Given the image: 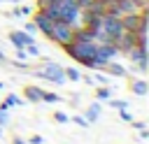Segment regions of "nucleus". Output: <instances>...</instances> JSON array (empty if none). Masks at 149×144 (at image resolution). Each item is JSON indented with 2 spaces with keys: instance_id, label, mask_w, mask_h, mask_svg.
<instances>
[{
  "instance_id": "nucleus-1",
  "label": "nucleus",
  "mask_w": 149,
  "mask_h": 144,
  "mask_svg": "<svg viewBox=\"0 0 149 144\" xmlns=\"http://www.w3.org/2000/svg\"><path fill=\"white\" fill-rule=\"evenodd\" d=\"M65 46V53L70 56V58H74V60H79V63H86L88 58H93L95 56V49H98V42H68V44H63Z\"/></svg>"
},
{
  "instance_id": "nucleus-2",
  "label": "nucleus",
  "mask_w": 149,
  "mask_h": 144,
  "mask_svg": "<svg viewBox=\"0 0 149 144\" xmlns=\"http://www.w3.org/2000/svg\"><path fill=\"white\" fill-rule=\"evenodd\" d=\"M100 30L109 37V42L114 44L116 37L123 33V23H121V16H109V14H102L100 19Z\"/></svg>"
},
{
  "instance_id": "nucleus-3",
  "label": "nucleus",
  "mask_w": 149,
  "mask_h": 144,
  "mask_svg": "<svg viewBox=\"0 0 149 144\" xmlns=\"http://www.w3.org/2000/svg\"><path fill=\"white\" fill-rule=\"evenodd\" d=\"M33 74H35V77H40V79L54 81V84H65V81H68V79H65V70H63L58 63H47L42 70H35Z\"/></svg>"
},
{
  "instance_id": "nucleus-4",
  "label": "nucleus",
  "mask_w": 149,
  "mask_h": 144,
  "mask_svg": "<svg viewBox=\"0 0 149 144\" xmlns=\"http://www.w3.org/2000/svg\"><path fill=\"white\" fill-rule=\"evenodd\" d=\"M72 33H74V26H70L65 21H56L54 28H51L49 39H54L58 44H68V42H72Z\"/></svg>"
},
{
  "instance_id": "nucleus-5",
  "label": "nucleus",
  "mask_w": 149,
  "mask_h": 144,
  "mask_svg": "<svg viewBox=\"0 0 149 144\" xmlns=\"http://www.w3.org/2000/svg\"><path fill=\"white\" fill-rule=\"evenodd\" d=\"M137 44V35H135V30H123L119 37H116V42H114V46L119 49V51H130L133 46Z\"/></svg>"
},
{
  "instance_id": "nucleus-6",
  "label": "nucleus",
  "mask_w": 149,
  "mask_h": 144,
  "mask_svg": "<svg viewBox=\"0 0 149 144\" xmlns=\"http://www.w3.org/2000/svg\"><path fill=\"white\" fill-rule=\"evenodd\" d=\"M128 58H130L133 63H137V70H140V72L147 70V46H144V44H135V46L128 51Z\"/></svg>"
},
{
  "instance_id": "nucleus-7",
  "label": "nucleus",
  "mask_w": 149,
  "mask_h": 144,
  "mask_svg": "<svg viewBox=\"0 0 149 144\" xmlns=\"http://www.w3.org/2000/svg\"><path fill=\"white\" fill-rule=\"evenodd\" d=\"M116 53H119V49H116L112 42H107V44H98V49H95V58H98L100 63H107V60H112Z\"/></svg>"
},
{
  "instance_id": "nucleus-8",
  "label": "nucleus",
  "mask_w": 149,
  "mask_h": 144,
  "mask_svg": "<svg viewBox=\"0 0 149 144\" xmlns=\"http://www.w3.org/2000/svg\"><path fill=\"white\" fill-rule=\"evenodd\" d=\"M33 23H35V26H37V30H42V33H44L47 37L51 35L54 21H51V19H49V16H47V14L42 12V9H40V12H35V19H33Z\"/></svg>"
},
{
  "instance_id": "nucleus-9",
  "label": "nucleus",
  "mask_w": 149,
  "mask_h": 144,
  "mask_svg": "<svg viewBox=\"0 0 149 144\" xmlns=\"http://www.w3.org/2000/svg\"><path fill=\"white\" fill-rule=\"evenodd\" d=\"M121 14H133V12H142L144 9V0H119L116 2Z\"/></svg>"
},
{
  "instance_id": "nucleus-10",
  "label": "nucleus",
  "mask_w": 149,
  "mask_h": 144,
  "mask_svg": "<svg viewBox=\"0 0 149 144\" xmlns=\"http://www.w3.org/2000/svg\"><path fill=\"white\" fill-rule=\"evenodd\" d=\"M9 42H12L16 49H23V46L33 44V35H28V33H21V30H14V33H9Z\"/></svg>"
},
{
  "instance_id": "nucleus-11",
  "label": "nucleus",
  "mask_w": 149,
  "mask_h": 144,
  "mask_svg": "<svg viewBox=\"0 0 149 144\" xmlns=\"http://www.w3.org/2000/svg\"><path fill=\"white\" fill-rule=\"evenodd\" d=\"M121 23H123V30H135L137 23H140V12H133V14L121 16Z\"/></svg>"
},
{
  "instance_id": "nucleus-12",
  "label": "nucleus",
  "mask_w": 149,
  "mask_h": 144,
  "mask_svg": "<svg viewBox=\"0 0 149 144\" xmlns=\"http://www.w3.org/2000/svg\"><path fill=\"white\" fill-rule=\"evenodd\" d=\"M105 70H107L109 74H114V77H126V67H123V65H119V63L107 60V63H105Z\"/></svg>"
},
{
  "instance_id": "nucleus-13",
  "label": "nucleus",
  "mask_w": 149,
  "mask_h": 144,
  "mask_svg": "<svg viewBox=\"0 0 149 144\" xmlns=\"http://www.w3.org/2000/svg\"><path fill=\"white\" fill-rule=\"evenodd\" d=\"M26 100H28V102H40V100H42V88H37V86H26Z\"/></svg>"
},
{
  "instance_id": "nucleus-14",
  "label": "nucleus",
  "mask_w": 149,
  "mask_h": 144,
  "mask_svg": "<svg viewBox=\"0 0 149 144\" xmlns=\"http://www.w3.org/2000/svg\"><path fill=\"white\" fill-rule=\"evenodd\" d=\"M98 116H100V105H91V107L86 109V116H84V118H86L88 123H93Z\"/></svg>"
},
{
  "instance_id": "nucleus-15",
  "label": "nucleus",
  "mask_w": 149,
  "mask_h": 144,
  "mask_svg": "<svg viewBox=\"0 0 149 144\" xmlns=\"http://www.w3.org/2000/svg\"><path fill=\"white\" fill-rule=\"evenodd\" d=\"M130 91H133V93H137V95H147V84H144V81H133Z\"/></svg>"
},
{
  "instance_id": "nucleus-16",
  "label": "nucleus",
  "mask_w": 149,
  "mask_h": 144,
  "mask_svg": "<svg viewBox=\"0 0 149 144\" xmlns=\"http://www.w3.org/2000/svg\"><path fill=\"white\" fill-rule=\"evenodd\" d=\"M63 70H65V79H72V81H79L81 79L79 70H74V67H63Z\"/></svg>"
},
{
  "instance_id": "nucleus-17",
  "label": "nucleus",
  "mask_w": 149,
  "mask_h": 144,
  "mask_svg": "<svg viewBox=\"0 0 149 144\" xmlns=\"http://www.w3.org/2000/svg\"><path fill=\"white\" fill-rule=\"evenodd\" d=\"M5 105H7V109H9V107H14V105H23V100H21L19 95L9 93V95H7V100H5Z\"/></svg>"
},
{
  "instance_id": "nucleus-18",
  "label": "nucleus",
  "mask_w": 149,
  "mask_h": 144,
  "mask_svg": "<svg viewBox=\"0 0 149 144\" xmlns=\"http://www.w3.org/2000/svg\"><path fill=\"white\" fill-rule=\"evenodd\" d=\"M30 12H33L30 7H16V9L12 12V16H16V19H19V16H26V14H30Z\"/></svg>"
},
{
  "instance_id": "nucleus-19",
  "label": "nucleus",
  "mask_w": 149,
  "mask_h": 144,
  "mask_svg": "<svg viewBox=\"0 0 149 144\" xmlns=\"http://www.w3.org/2000/svg\"><path fill=\"white\" fill-rule=\"evenodd\" d=\"M109 107H114V109H119V111H121V109H128V102H126V100H112V102H109Z\"/></svg>"
},
{
  "instance_id": "nucleus-20",
  "label": "nucleus",
  "mask_w": 149,
  "mask_h": 144,
  "mask_svg": "<svg viewBox=\"0 0 149 144\" xmlns=\"http://www.w3.org/2000/svg\"><path fill=\"white\" fill-rule=\"evenodd\" d=\"M23 49H26V53H28V56H40V46H35V42H33V44H28V46H23Z\"/></svg>"
},
{
  "instance_id": "nucleus-21",
  "label": "nucleus",
  "mask_w": 149,
  "mask_h": 144,
  "mask_svg": "<svg viewBox=\"0 0 149 144\" xmlns=\"http://www.w3.org/2000/svg\"><path fill=\"white\" fill-rule=\"evenodd\" d=\"M42 100H44V102H58L61 98H58L56 93H44V91H42Z\"/></svg>"
},
{
  "instance_id": "nucleus-22",
  "label": "nucleus",
  "mask_w": 149,
  "mask_h": 144,
  "mask_svg": "<svg viewBox=\"0 0 149 144\" xmlns=\"http://www.w3.org/2000/svg\"><path fill=\"white\" fill-rule=\"evenodd\" d=\"M54 118H56L58 123H65V121H68V114H63V111H56V114H54Z\"/></svg>"
},
{
  "instance_id": "nucleus-23",
  "label": "nucleus",
  "mask_w": 149,
  "mask_h": 144,
  "mask_svg": "<svg viewBox=\"0 0 149 144\" xmlns=\"http://www.w3.org/2000/svg\"><path fill=\"white\" fill-rule=\"evenodd\" d=\"M74 123H77V125H81V128H88V121H86L84 116H74Z\"/></svg>"
},
{
  "instance_id": "nucleus-24",
  "label": "nucleus",
  "mask_w": 149,
  "mask_h": 144,
  "mask_svg": "<svg viewBox=\"0 0 149 144\" xmlns=\"http://www.w3.org/2000/svg\"><path fill=\"white\" fill-rule=\"evenodd\" d=\"M98 98H100V100L109 98V88H98Z\"/></svg>"
},
{
  "instance_id": "nucleus-25",
  "label": "nucleus",
  "mask_w": 149,
  "mask_h": 144,
  "mask_svg": "<svg viewBox=\"0 0 149 144\" xmlns=\"http://www.w3.org/2000/svg\"><path fill=\"white\" fill-rule=\"evenodd\" d=\"M35 30H37V26H35L33 21H30V23H26V33H28V35H33Z\"/></svg>"
},
{
  "instance_id": "nucleus-26",
  "label": "nucleus",
  "mask_w": 149,
  "mask_h": 144,
  "mask_svg": "<svg viewBox=\"0 0 149 144\" xmlns=\"http://www.w3.org/2000/svg\"><path fill=\"white\" fill-rule=\"evenodd\" d=\"M121 118H123V121H130V123H133V116H130V111H128V109H121Z\"/></svg>"
},
{
  "instance_id": "nucleus-27",
  "label": "nucleus",
  "mask_w": 149,
  "mask_h": 144,
  "mask_svg": "<svg viewBox=\"0 0 149 144\" xmlns=\"http://www.w3.org/2000/svg\"><path fill=\"white\" fill-rule=\"evenodd\" d=\"M28 53H26V49H16V60H23Z\"/></svg>"
},
{
  "instance_id": "nucleus-28",
  "label": "nucleus",
  "mask_w": 149,
  "mask_h": 144,
  "mask_svg": "<svg viewBox=\"0 0 149 144\" xmlns=\"http://www.w3.org/2000/svg\"><path fill=\"white\" fill-rule=\"evenodd\" d=\"M133 128H137V130H142V128H147V123H142V121H135V123H133Z\"/></svg>"
},
{
  "instance_id": "nucleus-29",
  "label": "nucleus",
  "mask_w": 149,
  "mask_h": 144,
  "mask_svg": "<svg viewBox=\"0 0 149 144\" xmlns=\"http://www.w3.org/2000/svg\"><path fill=\"white\" fill-rule=\"evenodd\" d=\"M30 144H42V137H40V135H35V137H30Z\"/></svg>"
},
{
  "instance_id": "nucleus-30",
  "label": "nucleus",
  "mask_w": 149,
  "mask_h": 144,
  "mask_svg": "<svg viewBox=\"0 0 149 144\" xmlns=\"http://www.w3.org/2000/svg\"><path fill=\"white\" fill-rule=\"evenodd\" d=\"M5 123H7V114L0 109V125H5Z\"/></svg>"
},
{
  "instance_id": "nucleus-31",
  "label": "nucleus",
  "mask_w": 149,
  "mask_h": 144,
  "mask_svg": "<svg viewBox=\"0 0 149 144\" xmlns=\"http://www.w3.org/2000/svg\"><path fill=\"white\" fill-rule=\"evenodd\" d=\"M147 137H149V132H147V128H142L140 130V139H147Z\"/></svg>"
},
{
  "instance_id": "nucleus-32",
  "label": "nucleus",
  "mask_w": 149,
  "mask_h": 144,
  "mask_svg": "<svg viewBox=\"0 0 149 144\" xmlns=\"http://www.w3.org/2000/svg\"><path fill=\"white\" fill-rule=\"evenodd\" d=\"M12 144H28V142H23V139H19V137H16V139H14Z\"/></svg>"
},
{
  "instance_id": "nucleus-33",
  "label": "nucleus",
  "mask_w": 149,
  "mask_h": 144,
  "mask_svg": "<svg viewBox=\"0 0 149 144\" xmlns=\"http://www.w3.org/2000/svg\"><path fill=\"white\" fill-rule=\"evenodd\" d=\"M0 2H16V0H0Z\"/></svg>"
},
{
  "instance_id": "nucleus-34",
  "label": "nucleus",
  "mask_w": 149,
  "mask_h": 144,
  "mask_svg": "<svg viewBox=\"0 0 149 144\" xmlns=\"http://www.w3.org/2000/svg\"><path fill=\"white\" fill-rule=\"evenodd\" d=\"M0 135H2V130H0Z\"/></svg>"
}]
</instances>
